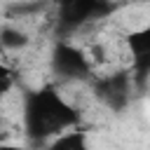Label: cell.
<instances>
[{"label":"cell","mask_w":150,"mask_h":150,"mask_svg":"<svg viewBox=\"0 0 150 150\" xmlns=\"http://www.w3.org/2000/svg\"><path fill=\"white\" fill-rule=\"evenodd\" d=\"M45 150H89V145H87L84 131L70 129V131H66V134L52 138V143H49Z\"/></svg>","instance_id":"cell-6"},{"label":"cell","mask_w":150,"mask_h":150,"mask_svg":"<svg viewBox=\"0 0 150 150\" xmlns=\"http://www.w3.org/2000/svg\"><path fill=\"white\" fill-rule=\"evenodd\" d=\"M115 5H98L96 0H56V33L68 38L84 23L108 16Z\"/></svg>","instance_id":"cell-2"},{"label":"cell","mask_w":150,"mask_h":150,"mask_svg":"<svg viewBox=\"0 0 150 150\" xmlns=\"http://www.w3.org/2000/svg\"><path fill=\"white\" fill-rule=\"evenodd\" d=\"M30 42L28 33L19 26H12V23H5L0 26V47L2 52H16V49H26Z\"/></svg>","instance_id":"cell-5"},{"label":"cell","mask_w":150,"mask_h":150,"mask_svg":"<svg viewBox=\"0 0 150 150\" xmlns=\"http://www.w3.org/2000/svg\"><path fill=\"white\" fill-rule=\"evenodd\" d=\"M5 75H12V70H9V66H7V63H2V61H0V77H5Z\"/></svg>","instance_id":"cell-9"},{"label":"cell","mask_w":150,"mask_h":150,"mask_svg":"<svg viewBox=\"0 0 150 150\" xmlns=\"http://www.w3.org/2000/svg\"><path fill=\"white\" fill-rule=\"evenodd\" d=\"M80 112L59 89L40 87L23 96V131L33 143L52 141L70 129H77Z\"/></svg>","instance_id":"cell-1"},{"label":"cell","mask_w":150,"mask_h":150,"mask_svg":"<svg viewBox=\"0 0 150 150\" xmlns=\"http://www.w3.org/2000/svg\"><path fill=\"white\" fill-rule=\"evenodd\" d=\"M0 150H28V148L16 145V143H0Z\"/></svg>","instance_id":"cell-8"},{"label":"cell","mask_w":150,"mask_h":150,"mask_svg":"<svg viewBox=\"0 0 150 150\" xmlns=\"http://www.w3.org/2000/svg\"><path fill=\"white\" fill-rule=\"evenodd\" d=\"M52 68H54L56 77H61V80H82L91 73L89 56L80 47H75L66 40L56 42V47L52 52Z\"/></svg>","instance_id":"cell-3"},{"label":"cell","mask_w":150,"mask_h":150,"mask_svg":"<svg viewBox=\"0 0 150 150\" xmlns=\"http://www.w3.org/2000/svg\"><path fill=\"white\" fill-rule=\"evenodd\" d=\"M131 75L127 73H115L108 77L96 80L94 84V94L112 110H122L129 103V94H131Z\"/></svg>","instance_id":"cell-4"},{"label":"cell","mask_w":150,"mask_h":150,"mask_svg":"<svg viewBox=\"0 0 150 150\" xmlns=\"http://www.w3.org/2000/svg\"><path fill=\"white\" fill-rule=\"evenodd\" d=\"M14 89V75H5V77H0V98L5 96V94H9Z\"/></svg>","instance_id":"cell-7"},{"label":"cell","mask_w":150,"mask_h":150,"mask_svg":"<svg viewBox=\"0 0 150 150\" xmlns=\"http://www.w3.org/2000/svg\"><path fill=\"white\" fill-rule=\"evenodd\" d=\"M0 127H2V122H0Z\"/></svg>","instance_id":"cell-10"}]
</instances>
